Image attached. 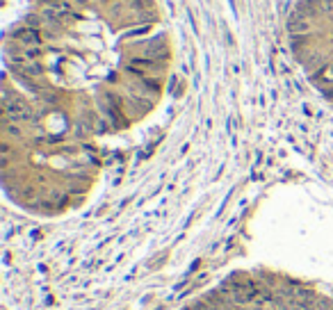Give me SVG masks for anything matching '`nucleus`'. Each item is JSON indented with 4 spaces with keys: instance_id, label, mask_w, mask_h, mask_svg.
Segmentation results:
<instances>
[{
    "instance_id": "nucleus-1",
    "label": "nucleus",
    "mask_w": 333,
    "mask_h": 310,
    "mask_svg": "<svg viewBox=\"0 0 333 310\" xmlns=\"http://www.w3.org/2000/svg\"><path fill=\"white\" fill-rule=\"evenodd\" d=\"M178 310H333V294L299 276L247 269L224 276Z\"/></svg>"
}]
</instances>
